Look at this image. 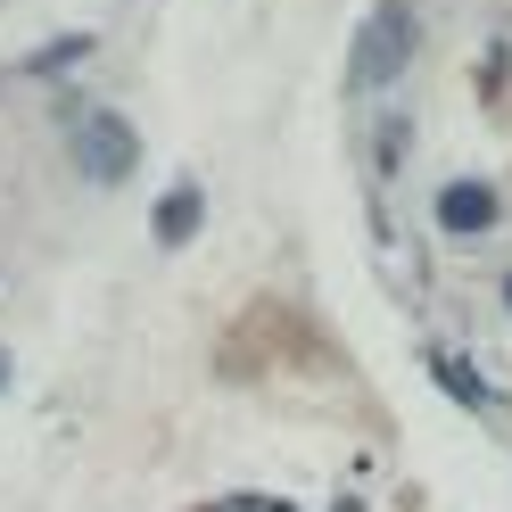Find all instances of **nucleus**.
<instances>
[{
	"instance_id": "obj_1",
	"label": "nucleus",
	"mask_w": 512,
	"mask_h": 512,
	"mask_svg": "<svg viewBox=\"0 0 512 512\" xmlns=\"http://www.w3.org/2000/svg\"><path fill=\"white\" fill-rule=\"evenodd\" d=\"M405 58H413V9L405 0H380V9L364 17V34H356V83L389 91L405 75Z\"/></svg>"
},
{
	"instance_id": "obj_2",
	"label": "nucleus",
	"mask_w": 512,
	"mask_h": 512,
	"mask_svg": "<svg viewBox=\"0 0 512 512\" xmlns=\"http://www.w3.org/2000/svg\"><path fill=\"white\" fill-rule=\"evenodd\" d=\"M133 166H141V141H133V124L100 108V116L83 124V174H91V182H124Z\"/></svg>"
},
{
	"instance_id": "obj_3",
	"label": "nucleus",
	"mask_w": 512,
	"mask_h": 512,
	"mask_svg": "<svg viewBox=\"0 0 512 512\" xmlns=\"http://www.w3.org/2000/svg\"><path fill=\"white\" fill-rule=\"evenodd\" d=\"M438 223L446 232H488L496 223V190L488 182H446L438 190Z\"/></svg>"
},
{
	"instance_id": "obj_4",
	"label": "nucleus",
	"mask_w": 512,
	"mask_h": 512,
	"mask_svg": "<svg viewBox=\"0 0 512 512\" xmlns=\"http://www.w3.org/2000/svg\"><path fill=\"white\" fill-rule=\"evenodd\" d=\"M190 232H199V190H190V182H182V190H174V199H166V207H157V240H166V248H182Z\"/></svg>"
},
{
	"instance_id": "obj_5",
	"label": "nucleus",
	"mask_w": 512,
	"mask_h": 512,
	"mask_svg": "<svg viewBox=\"0 0 512 512\" xmlns=\"http://www.w3.org/2000/svg\"><path fill=\"white\" fill-rule=\"evenodd\" d=\"M430 372H438V380H446V389H455L463 405H488V389H479V380H471V372H463L455 356H430Z\"/></svg>"
},
{
	"instance_id": "obj_6",
	"label": "nucleus",
	"mask_w": 512,
	"mask_h": 512,
	"mask_svg": "<svg viewBox=\"0 0 512 512\" xmlns=\"http://www.w3.org/2000/svg\"><path fill=\"white\" fill-rule=\"evenodd\" d=\"M0 389H9V356H0Z\"/></svg>"
},
{
	"instance_id": "obj_7",
	"label": "nucleus",
	"mask_w": 512,
	"mask_h": 512,
	"mask_svg": "<svg viewBox=\"0 0 512 512\" xmlns=\"http://www.w3.org/2000/svg\"><path fill=\"white\" fill-rule=\"evenodd\" d=\"M504 298H512V281H504Z\"/></svg>"
}]
</instances>
